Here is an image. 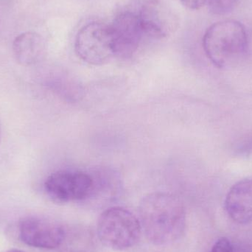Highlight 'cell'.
<instances>
[{
	"mask_svg": "<svg viewBox=\"0 0 252 252\" xmlns=\"http://www.w3.org/2000/svg\"><path fill=\"white\" fill-rule=\"evenodd\" d=\"M139 221L148 241L157 246L179 240L186 226V213L180 200L167 192L148 194L139 206Z\"/></svg>",
	"mask_w": 252,
	"mask_h": 252,
	"instance_id": "cell-1",
	"label": "cell"
},
{
	"mask_svg": "<svg viewBox=\"0 0 252 252\" xmlns=\"http://www.w3.org/2000/svg\"><path fill=\"white\" fill-rule=\"evenodd\" d=\"M203 47L207 58L215 66L230 67L239 63L248 51L247 29L236 20L216 22L206 31Z\"/></svg>",
	"mask_w": 252,
	"mask_h": 252,
	"instance_id": "cell-2",
	"label": "cell"
},
{
	"mask_svg": "<svg viewBox=\"0 0 252 252\" xmlns=\"http://www.w3.org/2000/svg\"><path fill=\"white\" fill-rule=\"evenodd\" d=\"M97 232L103 245L114 250L133 247L142 232L139 219L127 209L114 207L105 210L97 220Z\"/></svg>",
	"mask_w": 252,
	"mask_h": 252,
	"instance_id": "cell-3",
	"label": "cell"
},
{
	"mask_svg": "<svg viewBox=\"0 0 252 252\" xmlns=\"http://www.w3.org/2000/svg\"><path fill=\"white\" fill-rule=\"evenodd\" d=\"M75 50L78 57L89 64L100 66L115 57L109 25L100 22H89L78 31Z\"/></svg>",
	"mask_w": 252,
	"mask_h": 252,
	"instance_id": "cell-4",
	"label": "cell"
},
{
	"mask_svg": "<svg viewBox=\"0 0 252 252\" xmlns=\"http://www.w3.org/2000/svg\"><path fill=\"white\" fill-rule=\"evenodd\" d=\"M93 187V175L79 170H59L52 173L44 182L47 195L59 204L90 198Z\"/></svg>",
	"mask_w": 252,
	"mask_h": 252,
	"instance_id": "cell-5",
	"label": "cell"
},
{
	"mask_svg": "<svg viewBox=\"0 0 252 252\" xmlns=\"http://www.w3.org/2000/svg\"><path fill=\"white\" fill-rule=\"evenodd\" d=\"M109 27L115 56L124 59L131 57L145 35L138 13L129 10L121 12Z\"/></svg>",
	"mask_w": 252,
	"mask_h": 252,
	"instance_id": "cell-6",
	"label": "cell"
},
{
	"mask_svg": "<svg viewBox=\"0 0 252 252\" xmlns=\"http://www.w3.org/2000/svg\"><path fill=\"white\" fill-rule=\"evenodd\" d=\"M19 237L22 242L35 248L53 250L63 243L65 232L55 220L39 217H28L19 223Z\"/></svg>",
	"mask_w": 252,
	"mask_h": 252,
	"instance_id": "cell-7",
	"label": "cell"
},
{
	"mask_svg": "<svg viewBox=\"0 0 252 252\" xmlns=\"http://www.w3.org/2000/svg\"><path fill=\"white\" fill-rule=\"evenodd\" d=\"M145 35L162 38L173 32L177 19L171 9L162 0H148L138 12Z\"/></svg>",
	"mask_w": 252,
	"mask_h": 252,
	"instance_id": "cell-8",
	"label": "cell"
},
{
	"mask_svg": "<svg viewBox=\"0 0 252 252\" xmlns=\"http://www.w3.org/2000/svg\"><path fill=\"white\" fill-rule=\"evenodd\" d=\"M228 215L234 221L248 223L252 221V179H245L233 185L225 201Z\"/></svg>",
	"mask_w": 252,
	"mask_h": 252,
	"instance_id": "cell-9",
	"label": "cell"
},
{
	"mask_svg": "<svg viewBox=\"0 0 252 252\" xmlns=\"http://www.w3.org/2000/svg\"><path fill=\"white\" fill-rule=\"evenodd\" d=\"M16 62L24 66H32L41 62L45 55L44 38L36 32H26L18 35L13 43Z\"/></svg>",
	"mask_w": 252,
	"mask_h": 252,
	"instance_id": "cell-10",
	"label": "cell"
},
{
	"mask_svg": "<svg viewBox=\"0 0 252 252\" xmlns=\"http://www.w3.org/2000/svg\"><path fill=\"white\" fill-rule=\"evenodd\" d=\"M239 0H207L209 9L213 14L226 15L236 7Z\"/></svg>",
	"mask_w": 252,
	"mask_h": 252,
	"instance_id": "cell-11",
	"label": "cell"
},
{
	"mask_svg": "<svg viewBox=\"0 0 252 252\" xmlns=\"http://www.w3.org/2000/svg\"><path fill=\"white\" fill-rule=\"evenodd\" d=\"M210 252H235L233 246L226 238H221L213 246Z\"/></svg>",
	"mask_w": 252,
	"mask_h": 252,
	"instance_id": "cell-12",
	"label": "cell"
},
{
	"mask_svg": "<svg viewBox=\"0 0 252 252\" xmlns=\"http://www.w3.org/2000/svg\"><path fill=\"white\" fill-rule=\"evenodd\" d=\"M238 152L242 155L252 154V137L243 141L238 147Z\"/></svg>",
	"mask_w": 252,
	"mask_h": 252,
	"instance_id": "cell-13",
	"label": "cell"
},
{
	"mask_svg": "<svg viewBox=\"0 0 252 252\" xmlns=\"http://www.w3.org/2000/svg\"><path fill=\"white\" fill-rule=\"evenodd\" d=\"M182 4L192 10H198L207 3V0H180Z\"/></svg>",
	"mask_w": 252,
	"mask_h": 252,
	"instance_id": "cell-14",
	"label": "cell"
},
{
	"mask_svg": "<svg viewBox=\"0 0 252 252\" xmlns=\"http://www.w3.org/2000/svg\"><path fill=\"white\" fill-rule=\"evenodd\" d=\"M6 252H25L22 251V250H16V249H12V250H8V251Z\"/></svg>",
	"mask_w": 252,
	"mask_h": 252,
	"instance_id": "cell-15",
	"label": "cell"
},
{
	"mask_svg": "<svg viewBox=\"0 0 252 252\" xmlns=\"http://www.w3.org/2000/svg\"><path fill=\"white\" fill-rule=\"evenodd\" d=\"M0 138H1V127H0Z\"/></svg>",
	"mask_w": 252,
	"mask_h": 252,
	"instance_id": "cell-16",
	"label": "cell"
}]
</instances>
